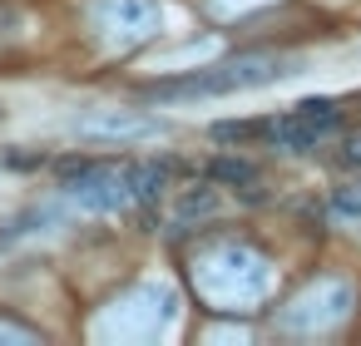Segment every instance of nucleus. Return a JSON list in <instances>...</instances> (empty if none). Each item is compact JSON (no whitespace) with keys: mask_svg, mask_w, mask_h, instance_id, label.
I'll list each match as a JSON object with an SVG mask.
<instances>
[{"mask_svg":"<svg viewBox=\"0 0 361 346\" xmlns=\"http://www.w3.org/2000/svg\"><path fill=\"white\" fill-rule=\"evenodd\" d=\"M188 282L203 307L213 311H252L272 297L277 267L247 237H208L188 257Z\"/></svg>","mask_w":361,"mask_h":346,"instance_id":"1","label":"nucleus"},{"mask_svg":"<svg viewBox=\"0 0 361 346\" xmlns=\"http://www.w3.org/2000/svg\"><path fill=\"white\" fill-rule=\"evenodd\" d=\"M312 60L307 55H287V50H247L233 60H213V65H193L188 75L173 80H154L144 94L159 104H188V99H233V94H252L267 85H282L292 75H302Z\"/></svg>","mask_w":361,"mask_h":346,"instance_id":"2","label":"nucleus"},{"mask_svg":"<svg viewBox=\"0 0 361 346\" xmlns=\"http://www.w3.org/2000/svg\"><path fill=\"white\" fill-rule=\"evenodd\" d=\"M169 163L159 159H124V163H109V159H94V163H75L65 168V183L60 193L85 208V213H129L134 203H154L169 193Z\"/></svg>","mask_w":361,"mask_h":346,"instance_id":"3","label":"nucleus"},{"mask_svg":"<svg viewBox=\"0 0 361 346\" xmlns=\"http://www.w3.org/2000/svg\"><path fill=\"white\" fill-rule=\"evenodd\" d=\"M178 316V292L169 282H134L124 287L119 297H109L99 307V316L90 321V336L94 341H109V346H149L159 336H169Z\"/></svg>","mask_w":361,"mask_h":346,"instance_id":"4","label":"nucleus"},{"mask_svg":"<svg viewBox=\"0 0 361 346\" xmlns=\"http://www.w3.org/2000/svg\"><path fill=\"white\" fill-rule=\"evenodd\" d=\"M336 129H341V109H336V99H302V104H292V109H282V114H272V119H262V124H218L213 134H218V139L267 134L272 149L307 154V149L326 144Z\"/></svg>","mask_w":361,"mask_h":346,"instance_id":"5","label":"nucleus"},{"mask_svg":"<svg viewBox=\"0 0 361 346\" xmlns=\"http://www.w3.org/2000/svg\"><path fill=\"white\" fill-rule=\"evenodd\" d=\"M351 307H356V287L346 277H317L272 311V331L277 336H326L351 316Z\"/></svg>","mask_w":361,"mask_h":346,"instance_id":"6","label":"nucleus"},{"mask_svg":"<svg viewBox=\"0 0 361 346\" xmlns=\"http://www.w3.org/2000/svg\"><path fill=\"white\" fill-rule=\"evenodd\" d=\"M164 20L169 11L159 0H94L90 6V30L104 50H139L149 40L164 35Z\"/></svg>","mask_w":361,"mask_h":346,"instance_id":"7","label":"nucleus"},{"mask_svg":"<svg viewBox=\"0 0 361 346\" xmlns=\"http://www.w3.org/2000/svg\"><path fill=\"white\" fill-rule=\"evenodd\" d=\"M70 134L80 144H104V149H134V144H159L169 139V124L159 114H144V109H94V114H80L70 124Z\"/></svg>","mask_w":361,"mask_h":346,"instance_id":"8","label":"nucleus"},{"mask_svg":"<svg viewBox=\"0 0 361 346\" xmlns=\"http://www.w3.org/2000/svg\"><path fill=\"white\" fill-rule=\"evenodd\" d=\"M169 193H173V188H169ZM218 213H223V198H218L213 183H188V188H178L173 203H169V223H173V228H198V223H208V218H218Z\"/></svg>","mask_w":361,"mask_h":346,"instance_id":"9","label":"nucleus"},{"mask_svg":"<svg viewBox=\"0 0 361 346\" xmlns=\"http://www.w3.org/2000/svg\"><path fill=\"white\" fill-rule=\"evenodd\" d=\"M50 228H60V208L55 203H30V208H20L0 223V242H20V237H35V233H50Z\"/></svg>","mask_w":361,"mask_h":346,"instance_id":"10","label":"nucleus"},{"mask_svg":"<svg viewBox=\"0 0 361 346\" xmlns=\"http://www.w3.org/2000/svg\"><path fill=\"white\" fill-rule=\"evenodd\" d=\"M40 341H45L40 326L20 321V316H11V311H0V346H40Z\"/></svg>","mask_w":361,"mask_h":346,"instance_id":"11","label":"nucleus"},{"mask_svg":"<svg viewBox=\"0 0 361 346\" xmlns=\"http://www.w3.org/2000/svg\"><path fill=\"white\" fill-rule=\"evenodd\" d=\"M331 213L336 218H361V178H351L331 193Z\"/></svg>","mask_w":361,"mask_h":346,"instance_id":"12","label":"nucleus"},{"mask_svg":"<svg viewBox=\"0 0 361 346\" xmlns=\"http://www.w3.org/2000/svg\"><path fill=\"white\" fill-rule=\"evenodd\" d=\"M262 6H272V0H208V11L223 16V20H233V16H252V11H262Z\"/></svg>","mask_w":361,"mask_h":346,"instance_id":"13","label":"nucleus"},{"mask_svg":"<svg viewBox=\"0 0 361 346\" xmlns=\"http://www.w3.org/2000/svg\"><path fill=\"white\" fill-rule=\"evenodd\" d=\"M346 163H351V168H361V139H351V149H346Z\"/></svg>","mask_w":361,"mask_h":346,"instance_id":"14","label":"nucleus"}]
</instances>
